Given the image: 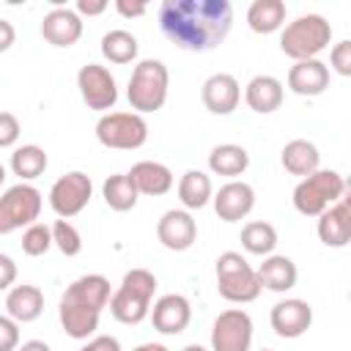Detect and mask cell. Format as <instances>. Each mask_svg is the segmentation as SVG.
Returning a JSON list of instances; mask_svg holds the SVG:
<instances>
[{
    "instance_id": "22",
    "label": "cell",
    "mask_w": 351,
    "mask_h": 351,
    "mask_svg": "<svg viewBox=\"0 0 351 351\" xmlns=\"http://www.w3.org/2000/svg\"><path fill=\"white\" fill-rule=\"evenodd\" d=\"M282 99H285V88L271 74H258L244 88V101L258 115H271L274 110L282 107Z\"/></svg>"
},
{
    "instance_id": "12",
    "label": "cell",
    "mask_w": 351,
    "mask_h": 351,
    "mask_svg": "<svg viewBox=\"0 0 351 351\" xmlns=\"http://www.w3.org/2000/svg\"><path fill=\"white\" fill-rule=\"evenodd\" d=\"M77 88H80V96L88 104V110H96L101 115L110 112L118 101V82L107 66L85 63L77 71Z\"/></svg>"
},
{
    "instance_id": "9",
    "label": "cell",
    "mask_w": 351,
    "mask_h": 351,
    "mask_svg": "<svg viewBox=\"0 0 351 351\" xmlns=\"http://www.w3.org/2000/svg\"><path fill=\"white\" fill-rule=\"evenodd\" d=\"M96 140L112 151H134L148 140V123L137 112H104L96 121Z\"/></svg>"
},
{
    "instance_id": "25",
    "label": "cell",
    "mask_w": 351,
    "mask_h": 351,
    "mask_svg": "<svg viewBox=\"0 0 351 351\" xmlns=\"http://www.w3.org/2000/svg\"><path fill=\"white\" fill-rule=\"evenodd\" d=\"M280 162H282V167H285L291 176L304 178V176H310V173L318 170L321 154H318L315 143H310V140H304V137H296V140H291V143L282 145Z\"/></svg>"
},
{
    "instance_id": "43",
    "label": "cell",
    "mask_w": 351,
    "mask_h": 351,
    "mask_svg": "<svg viewBox=\"0 0 351 351\" xmlns=\"http://www.w3.org/2000/svg\"><path fill=\"white\" fill-rule=\"evenodd\" d=\"M16 351H52V348H49L44 340H25Z\"/></svg>"
},
{
    "instance_id": "11",
    "label": "cell",
    "mask_w": 351,
    "mask_h": 351,
    "mask_svg": "<svg viewBox=\"0 0 351 351\" xmlns=\"http://www.w3.org/2000/svg\"><path fill=\"white\" fill-rule=\"evenodd\" d=\"M252 318L241 307L222 310L211 324V351H250Z\"/></svg>"
},
{
    "instance_id": "47",
    "label": "cell",
    "mask_w": 351,
    "mask_h": 351,
    "mask_svg": "<svg viewBox=\"0 0 351 351\" xmlns=\"http://www.w3.org/2000/svg\"><path fill=\"white\" fill-rule=\"evenodd\" d=\"M261 351H274V348H261Z\"/></svg>"
},
{
    "instance_id": "28",
    "label": "cell",
    "mask_w": 351,
    "mask_h": 351,
    "mask_svg": "<svg viewBox=\"0 0 351 351\" xmlns=\"http://www.w3.org/2000/svg\"><path fill=\"white\" fill-rule=\"evenodd\" d=\"M211 195H214V186H211V178L203 170H186L178 178V200L186 211L203 208L211 200Z\"/></svg>"
},
{
    "instance_id": "6",
    "label": "cell",
    "mask_w": 351,
    "mask_h": 351,
    "mask_svg": "<svg viewBox=\"0 0 351 351\" xmlns=\"http://www.w3.org/2000/svg\"><path fill=\"white\" fill-rule=\"evenodd\" d=\"M346 178L337 170H315L304 178H299V184L293 186V208L302 217H318L321 211H326L332 203H337L340 197H346Z\"/></svg>"
},
{
    "instance_id": "17",
    "label": "cell",
    "mask_w": 351,
    "mask_h": 351,
    "mask_svg": "<svg viewBox=\"0 0 351 351\" xmlns=\"http://www.w3.org/2000/svg\"><path fill=\"white\" fill-rule=\"evenodd\" d=\"M200 99H203V104H206L208 112H214V115H230L239 107V101H241V85H239V80L233 74L217 71V74H211L203 82Z\"/></svg>"
},
{
    "instance_id": "44",
    "label": "cell",
    "mask_w": 351,
    "mask_h": 351,
    "mask_svg": "<svg viewBox=\"0 0 351 351\" xmlns=\"http://www.w3.org/2000/svg\"><path fill=\"white\" fill-rule=\"evenodd\" d=\"M132 351H170V348L162 346V343H143V346H137V348H132Z\"/></svg>"
},
{
    "instance_id": "21",
    "label": "cell",
    "mask_w": 351,
    "mask_h": 351,
    "mask_svg": "<svg viewBox=\"0 0 351 351\" xmlns=\"http://www.w3.org/2000/svg\"><path fill=\"white\" fill-rule=\"evenodd\" d=\"M288 88L296 96H321L329 88V66L318 58L296 60L288 69Z\"/></svg>"
},
{
    "instance_id": "34",
    "label": "cell",
    "mask_w": 351,
    "mask_h": 351,
    "mask_svg": "<svg viewBox=\"0 0 351 351\" xmlns=\"http://www.w3.org/2000/svg\"><path fill=\"white\" fill-rule=\"evenodd\" d=\"M49 247H52V230H49V225L33 222V225L25 228V233H22V252H25V255L38 258V255H44Z\"/></svg>"
},
{
    "instance_id": "31",
    "label": "cell",
    "mask_w": 351,
    "mask_h": 351,
    "mask_svg": "<svg viewBox=\"0 0 351 351\" xmlns=\"http://www.w3.org/2000/svg\"><path fill=\"white\" fill-rule=\"evenodd\" d=\"M137 52H140L137 38H134L129 30H123V27L107 30V33L101 36V55H104V60H110V63H118V66L132 63V60L137 58Z\"/></svg>"
},
{
    "instance_id": "5",
    "label": "cell",
    "mask_w": 351,
    "mask_h": 351,
    "mask_svg": "<svg viewBox=\"0 0 351 351\" xmlns=\"http://www.w3.org/2000/svg\"><path fill=\"white\" fill-rule=\"evenodd\" d=\"M332 44V25L321 14H302L293 22L282 25L280 49L296 60H313Z\"/></svg>"
},
{
    "instance_id": "45",
    "label": "cell",
    "mask_w": 351,
    "mask_h": 351,
    "mask_svg": "<svg viewBox=\"0 0 351 351\" xmlns=\"http://www.w3.org/2000/svg\"><path fill=\"white\" fill-rule=\"evenodd\" d=\"M181 351H208V348H203L200 343H189V346H184Z\"/></svg>"
},
{
    "instance_id": "41",
    "label": "cell",
    "mask_w": 351,
    "mask_h": 351,
    "mask_svg": "<svg viewBox=\"0 0 351 351\" xmlns=\"http://www.w3.org/2000/svg\"><path fill=\"white\" fill-rule=\"evenodd\" d=\"M115 11H118L121 16H126V19H132V16H143V14L148 11V5H145V3H129V0H115Z\"/></svg>"
},
{
    "instance_id": "24",
    "label": "cell",
    "mask_w": 351,
    "mask_h": 351,
    "mask_svg": "<svg viewBox=\"0 0 351 351\" xmlns=\"http://www.w3.org/2000/svg\"><path fill=\"white\" fill-rule=\"evenodd\" d=\"M44 313V293L36 285H14L5 291V315L16 324H30Z\"/></svg>"
},
{
    "instance_id": "1",
    "label": "cell",
    "mask_w": 351,
    "mask_h": 351,
    "mask_svg": "<svg viewBox=\"0 0 351 351\" xmlns=\"http://www.w3.org/2000/svg\"><path fill=\"white\" fill-rule=\"evenodd\" d=\"M159 30L186 52L217 49L233 27L228 0H165L159 3Z\"/></svg>"
},
{
    "instance_id": "15",
    "label": "cell",
    "mask_w": 351,
    "mask_h": 351,
    "mask_svg": "<svg viewBox=\"0 0 351 351\" xmlns=\"http://www.w3.org/2000/svg\"><path fill=\"white\" fill-rule=\"evenodd\" d=\"M82 36V16L69 5H55L41 19V38L52 47H74Z\"/></svg>"
},
{
    "instance_id": "2",
    "label": "cell",
    "mask_w": 351,
    "mask_h": 351,
    "mask_svg": "<svg viewBox=\"0 0 351 351\" xmlns=\"http://www.w3.org/2000/svg\"><path fill=\"white\" fill-rule=\"evenodd\" d=\"M110 302V280L104 274H82L77 277L60 296L58 318L69 337L88 340L99 329L101 310Z\"/></svg>"
},
{
    "instance_id": "14",
    "label": "cell",
    "mask_w": 351,
    "mask_h": 351,
    "mask_svg": "<svg viewBox=\"0 0 351 351\" xmlns=\"http://www.w3.org/2000/svg\"><path fill=\"white\" fill-rule=\"evenodd\" d=\"M156 239L173 252H184L197 239V222L186 208H170L156 222Z\"/></svg>"
},
{
    "instance_id": "20",
    "label": "cell",
    "mask_w": 351,
    "mask_h": 351,
    "mask_svg": "<svg viewBox=\"0 0 351 351\" xmlns=\"http://www.w3.org/2000/svg\"><path fill=\"white\" fill-rule=\"evenodd\" d=\"M129 181L134 184L137 195H148V197H159V195H167L176 184L173 178V170L162 162H154V159H143V162H134L132 170L126 173Z\"/></svg>"
},
{
    "instance_id": "4",
    "label": "cell",
    "mask_w": 351,
    "mask_h": 351,
    "mask_svg": "<svg viewBox=\"0 0 351 351\" xmlns=\"http://www.w3.org/2000/svg\"><path fill=\"white\" fill-rule=\"evenodd\" d=\"M167 88H170L167 66L156 58L140 60L129 77V85H126V99H129L132 112L145 115V112L162 110L167 101Z\"/></svg>"
},
{
    "instance_id": "16",
    "label": "cell",
    "mask_w": 351,
    "mask_h": 351,
    "mask_svg": "<svg viewBox=\"0 0 351 351\" xmlns=\"http://www.w3.org/2000/svg\"><path fill=\"white\" fill-rule=\"evenodd\" d=\"M148 318H151L156 332H162V335H181L189 326V321H192V304L181 293H165V296H159L154 302Z\"/></svg>"
},
{
    "instance_id": "23",
    "label": "cell",
    "mask_w": 351,
    "mask_h": 351,
    "mask_svg": "<svg viewBox=\"0 0 351 351\" xmlns=\"http://www.w3.org/2000/svg\"><path fill=\"white\" fill-rule=\"evenodd\" d=\"M255 274H258L261 288L274 291V293L291 291V288L296 285V277H299L296 263H293L288 255H274V252L263 258V263L255 269Z\"/></svg>"
},
{
    "instance_id": "3",
    "label": "cell",
    "mask_w": 351,
    "mask_h": 351,
    "mask_svg": "<svg viewBox=\"0 0 351 351\" xmlns=\"http://www.w3.org/2000/svg\"><path fill=\"white\" fill-rule=\"evenodd\" d=\"M156 293V277L148 269H129L121 285L110 293V313L118 324H140L148 318Z\"/></svg>"
},
{
    "instance_id": "37",
    "label": "cell",
    "mask_w": 351,
    "mask_h": 351,
    "mask_svg": "<svg viewBox=\"0 0 351 351\" xmlns=\"http://www.w3.org/2000/svg\"><path fill=\"white\" fill-rule=\"evenodd\" d=\"M19 348V324L8 315H0V351Z\"/></svg>"
},
{
    "instance_id": "10",
    "label": "cell",
    "mask_w": 351,
    "mask_h": 351,
    "mask_svg": "<svg viewBox=\"0 0 351 351\" xmlns=\"http://www.w3.org/2000/svg\"><path fill=\"white\" fill-rule=\"evenodd\" d=\"M93 197V181L88 173L82 170H71L63 173L52 186H49V208L60 217V219H71L77 217Z\"/></svg>"
},
{
    "instance_id": "27",
    "label": "cell",
    "mask_w": 351,
    "mask_h": 351,
    "mask_svg": "<svg viewBox=\"0 0 351 351\" xmlns=\"http://www.w3.org/2000/svg\"><path fill=\"white\" fill-rule=\"evenodd\" d=\"M285 3L282 0H255L250 8H247V25L252 33H274V30H282L285 25Z\"/></svg>"
},
{
    "instance_id": "42",
    "label": "cell",
    "mask_w": 351,
    "mask_h": 351,
    "mask_svg": "<svg viewBox=\"0 0 351 351\" xmlns=\"http://www.w3.org/2000/svg\"><path fill=\"white\" fill-rule=\"evenodd\" d=\"M16 41V30L8 19H0V55L11 49V44Z\"/></svg>"
},
{
    "instance_id": "33",
    "label": "cell",
    "mask_w": 351,
    "mask_h": 351,
    "mask_svg": "<svg viewBox=\"0 0 351 351\" xmlns=\"http://www.w3.org/2000/svg\"><path fill=\"white\" fill-rule=\"evenodd\" d=\"M49 230H52V247H58L60 255L74 258V255L82 252V236L69 219H55L49 225Z\"/></svg>"
},
{
    "instance_id": "40",
    "label": "cell",
    "mask_w": 351,
    "mask_h": 351,
    "mask_svg": "<svg viewBox=\"0 0 351 351\" xmlns=\"http://www.w3.org/2000/svg\"><path fill=\"white\" fill-rule=\"evenodd\" d=\"M74 11L80 16H99V14L107 11V0H77Z\"/></svg>"
},
{
    "instance_id": "30",
    "label": "cell",
    "mask_w": 351,
    "mask_h": 351,
    "mask_svg": "<svg viewBox=\"0 0 351 351\" xmlns=\"http://www.w3.org/2000/svg\"><path fill=\"white\" fill-rule=\"evenodd\" d=\"M101 197H104V203L112 211H121V214L123 211H132L137 206V200H140V195H137V189H134V184L129 181L126 173L107 176L104 184H101Z\"/></svg>"
},
{
    "instance_id": "39",
    "label": "cell",
    "mask_w": 351,
    "mask_h": 351,
    "mask_svg": "<svg viewBox=\"0 0 351 351\" xmlns=\"http://www.w3.org/2000/svg\"><path fill=\"white\" fill-rule=\"evenodd\" d=\"M14 282H16V263L11 255L0 252V291L14 288Z\"/></svg>"
},
{
    "instance_id": "8",
    "label": "cell",
    "mask_w": 351,
    "mask_h": 351,
    "mask_svg": "<svg viewBox=\"0 0 351 351\" xmlns=\"http://www.w3.org/2000/svg\"><path fill=\"white\" fill-rule=\"evenodd\" d=\"M44 197L33 184H14L0 195V236H8L14 230H22L41 217Z\"/></svg>"
},
{
    "instance_id": "29",
    "label": "cell",
    "mask_w": 351,
    "mask_h": 351,
    "mask_svg": "<svg viewBox=\"0 0 351 351\" xmlns=\"http://www.w3.org/2000/svg\"><path fill=\"white\" fill-rule=\"evenodd\" d=\"M47 165H49V156H47V151L41 148V145H36V143H27V145H19V148H14V154H11V173L14 176H19V181H33V178H38L44 170H47Z\"/></svg>"
},
{
    "instance_id": "26",
    "label": "cell",
    "mask_w": 351,
    "mask_h": 351,
    "mask_svg": "<svg viewBox=\"0 0 351 351\" xmlns=\"http://www.w3.org/2000/svg\"><path fill=\"white\" fill-rule=\"evenodd\" d=\"M247 167H250V154H247V148H241L236 143L214 145L208 154V170L214 176H225V178L236 181Z\"/></svg>"
},
{
    "instance_id": "18",
    "label": "cell",
    "mask_w": 351,
    "mask_h": 351,
    "mask_svg": "<svg viewBox=\"0 0 351 351\" xmlns=\"http://www.w3.org/2000/svg\"><path fill=\"white\" fill-rule=\"evenodd\" d=\"M211 200L222 222H239L255 208V189L247 181H228L217 195H211Z\"/></svg>"
},
{
    "instance_id": "35",
    "label": "cell",
    "mask_w": 351,
    "mask_h": 351,
    "mask_svg": "<svg viewBox=\"0 0 351 351\" xmlns=\"http://www.w3.org/2000/svg\"><path fill=\"white\" fill-rule=\"evenodd\" d=\"M329 66H332V71H337L340 77H351V41H348V38H343V41H337V44L332 47V52H329Z\"/></svg>"
},
{
    "instance_id": "19",
    "label": "cell",
    "mask_w": 351,
    "mask_h": 351,
    "mask_svg": "<svg viewBox=\"0 0 351 351\" xmlns=\"http://www.w3.org/2000/svg\"><path fill=\"white\" fill-rule=\"evenodd\" d=\"M315 233L321 239V244L326 247H346L351 241V206H348V197H340L337 203H332L326 211L318 214V225H315Z\"/></svg>"
},
{
    "instance_id": "38",
    "label": "cell",
    "mask_w": 351,
    "mask_h": 351,
    "mask_svg": "<svg viewBox=\"0 0 351 351\" xmlns=\"http://www.w3.org/2000/svg\"><path fill=\"white\" fill-rule=\"evenodd\" d=\"M77 351H121V343L112 335H96V337H88V343Z\"/></svg>"
},
{
    "instance_id": "13",
    "label": "cell",
    "mask_w": 351,
    "mask_h": 351,
    "mask_svg": "<svg viewBox=\"0 0 351 351\" xmlns=\"http://www.w3.org/2000/svg\"><path fill=\"white\" fill-rule=\"evenodd\" d=\"M269 324H271L277 337L296 340L313 326V307L304 299H282L271 307Z\"/></svg>"
},
{
    "instance_id": "7",
    "label": "cell",
    "mask_w": 351,
    "mask_h": 351,
    "mask_svg": "<svg viewBox=\"0 0 351 351\" xmlns=\"http://www.w3.org/2000/svg\"><path fill=\"white\" fill-rule=\"evenodd\" d=\"M217 291L225 302L247 304V302H255L263 288L258 282L255 269L247 263V258L241 252L228 250L217 258Z\"/></svg>"
},
{
    "instance_id": "46",
    "label": "cell",
    "mask_w": 351,
    "mask_h": 351,
    "mask_svg": "<svg viewBox=\"0 0 351 351\" xmlns=\"http://www.w3.org/2000/svg\"><path fill=\"white\" fill-rule=\"evenodd\" d=\"M3 181H5V167L0 165V186H3Z\"/></svg>"
},
{
    "instance_id": "32",
    "label": "cell",
    "mask_w": 351,
    "mask_h": 351,
    "mask_svg": "<svg viewBox=\"0 0 351 351\" xmlns=\"http://www.w3.org/2000/svg\"><path fill=\"white\" fill-rule=\"evenodd\" d=\"M241 247L250 252V255H271L274 247H277V230L271 222H263V219H252L241 228Z\"/></svg>"
},
{
    "instance_id": "36",
    "label": "cell",
    "mask_w": 351,
    "mask_h": 351,
    "mask_svg": "<svg viewBox=\"0 0 351 351\" xmlns=\"http://www.w3.org/2000/svg\"><path fill=\"white\" fill-rule=\"evenodd\" d=\"M19 134H22L19 118H16L14 112L0 110V148H11V145H16Z\"/></svg>"
}]
</instances>
